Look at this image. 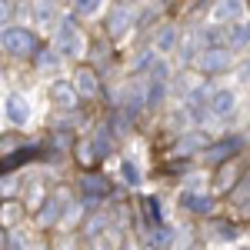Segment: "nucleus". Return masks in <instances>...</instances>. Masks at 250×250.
<instances>
[{
  "label": "nucleus",
  "instance_id": "obj_1",
  "mask_svg": "<svg viewBox=\"0 0 250 250\" xmlns=\"http://www.w3.org/2000/svg\"><path fill=\"white\" fill-rule=\"evenodd\" d=\"M54 50L60 57H83L87 40H83V30L77 27V14H67V17L57 20V27H54Z\"/></svg>",
  "mask_w": 250,
  "mask_h": 250
},
{
  "label": "nucleus",
  "instance_id": "obj_2",
  "mask_svg": "<svg viewBox=\"0 0 250 250\" xmlns=\"http://www.w3.org/2000/svg\"><path fill=\"white\" fill-rule=\"evenodd\" d=\"M0 50L10 54V57H34L40 50V40L30 27L7 23V27H0Z\"/></svg>",
  "mask_w": 250,
  "mask_h": 250
},
{
  "label": "nucleus",
  "instance_id": "obj_3",
  "mask_svg": "<svg viewBox=\"0 0 250 250\" xmlns=\"http://www.w3.org/2000/svg\"><path fill=\"white\" fill-rule=\"evenodd\" d=\"M104 27H107V34H110L114 40H120L130 27H137L134 7H130V3H114V7L107 10V23H104Z\"/></svg>",
  "mask_w": 250,
  "mask_h": 250
},
{
  "label": "nucleus",
  "instance_id": "obj_4",
  "mask_svg": "<svg viewBox=\"0 0 250 250\" xmlns=\"http://www.w3.org/2000/svg\"><path fill=\"white\" fill-rule=\"evenodd\" d=\"M197 67H200V74H227L233 67V57L227 47H210V50H200L197 54Z\"/></svg>",
  "mask_w": 250,
  "mask_h": 250
},
{
  "label": "nucleus",
  "instance_id": "obj_5",
  "mask_svg": "<svg viewBox=\"0 0 250 250\" xmlns=\"http://www.w3.org/2000/svg\"><path fill=\"white\" fill-rule=\"evenodd\" d=\"M240 150H244V140H240V137H227V140H217V144H210V147H204L200 157H204L210 167H220L224 160H233Z\"/></svg>",
  "mask_w": 250,
  "mask_h": 250
},
{
  "label": "nucleus",
  "instance_id": "obj_6",
  "mask_svg": "<svg viewBox=\"0 0 250 250\" xmlns=\"http://www.w3.org/2000/svg\"><path fill=\"white\" fill-rule=\"evenodd\" d=\"M3 117H7L14 127H27V120L34 117V107H30V100H27L23 94L14 90V94L3 97Z\"/></svg>",
  "mask_w": 250,
  "mask_h": 250
},
{
  "label": "nucleus",
  "instance_id": "obj_7",
  "mask_svg": "<svg viewBox=\"0 0 250 250\" xmlns=\"http://www.w3.org/2000/svg\"><path fill=\"white\" fill-rule=\"evenodd\" d=\"M120 107H124V114L134 120L140 110H147V83L144 80H134V83H127L124 87V100H120Z\"/></svg>",
  "mask_w": 250,
  "mask_h": 250
},
{
  "label": "nucleus",
  "instance_id": "obj_8",
  "mask_svg": "<svg viewBox=\"0 0 250 250\" xmlns=\"http://www.w3.org/2000/svg\"><path fill=\"white\" fill-rule=\"evenodd\" d=\"M233 110H237V94L227 90V87H224V90H213V94L207 97V104H204V114L217 117V120H220V117H230Z\"/></svg>",
  "mask_w": 250,
  "mask_h": 250
},
{
  "label": "nucleus",
  "instance_id": "obj_9",
  "mask_svg": "<svg viewBox=\"0 0 250 250\" xmlns=\"http://www.w3.org/2000/svg\"><path fill=\"white\" fill-rule=\"evenodd\" d=\"M247 0H213L210 7V23H237L244 17Z\"/></svg>",
  "mask_w": 250,
  "mask_h": 250
},
{
  "label": "nucleus",
  "instance_id": "obj_10",
  "mask_svg": "<svg viewBox=\"0 0 250 250\" xmlns=\"http://www.w3.org/2000/svg\"><path fill=\"white\" fill-rule=\"evenodd\" d=\"M180 210L197 213V217H210L213 213V197L204 190H184L180 193Z\"/></svg>",
  "mask_w": 250,
  "mask_h": 250
},
{
  "label": "nucleus",
  "instance_id": "obj_11",
  "mask_svg": "<svg viewBox=\"0 0 250 250\" xmlns=\"http://www.w3.org/2000/svg\"><path fill=\"white\" fill-rule=\"evenodd\" d=\"M50 100H54V107H57V110H77L80 94L74 90V83H70V80H57V83L50 87Z\"/></svg>",
  "mask_w": 250,
  "mask_h": 250
},
{
  "label": "nucleus",
  "instance_id": "obj_12",
  "mask_svg": "<svg viewBox=\"0 0 250 250\" xmlns=\"http://www.w3.org/2000/svg\"><path fill=\"white\" fill-rule=\"evenodd\" d=\"M80 193L87 200H104V197H110V180L104 173H83L80 177Z\"/></svg>",
  "mask_w": 250,
  "mask_h": 250
},
{
  "label": "nucleus",
  "instance_id": "obj_13",
  "mask_svg": "<svg viewBox=\"0 0 250 250\" xmlns=\"http://www.w3.org/2000/svg\"><path fill=\"white\" fill-rule=\"evenodd\" d=\"M237 180H240V160H237V157H233V160H224V164L213 170V187H217V190H233Z\"/></svg>",
  "mask_w": 250,
  "mask_h": 250
},
{
  "label": "nucleus",
  "instance_id": "obj_14",
  "mask_svg": "<svg viewBox=\"0 0 250 250\" xmlns=\"http://www.w3.org/2000/svg\"><path fill=\"white\" fill-rule=\"evenodd\" d=\"M224 43L227 50H247L250 47V20H237L224 30Z\"/></svg>",
  "mask_w": 250,
  "mask_h": 250
},
{
  "label": "nucleus",
  "instance_id": "obj_15",
  "mask_svg": "<svg viewBox=\"0 0 250 250\" xmlns=\"http://www.w3.org/2000/svg\"><path fill=\"white\" fill-rule=\"evenodd\" d=\"M63 213H67V197L57 193V197H50L47 204H43V210H40V227H54V224H63Z\"/></svg>",
  "mask_w": 250,
  "mask_h": 250
},
{
  "label": "nucleus",
  "instance_id": "obj_16",
  "mask_svg": "<svg viewBox=\"0 0 250 250\" xmlns=\"http://www.w3.org/2000/svg\"><path fill=\"white\" fill-rule=\"evenodd\" d=\"M74 90L80 97H97L100 94V83H97V70L94 67H77V74H74Z\"/></svg>",
  "mask_w": 250,
  "mask_h": 250
},
{
  "label": "nucleus",
  "instance_id": "obj_17",
  "mask_svg": "<svg viewBox=\"0 0 250 250\" xmlns=\"http://www.w3.org/2000/svg\"><path fill=\"white\" fill-rule=\"evenodd\" d=\"M177 43H180V34H177V27H173V23H164V27H157L154 47L160 50V54H170Z\"/></svg>",
  "mask_w": 250,
  "mask_h": 250
},
{
  "label": "nucleus",
  "instance_id": "obj_18",
  "mask_svg": "<svg viewBox=\"0 0 250 250\" xmlns=\"http://www.w3.org/2000/svg\"><path fill=\"white\" fill-rule=\"evenodd\" d=\"M34 20H37V27H54L57 23V0H34Z\"/></svg>",
  "mask_w": 250,
  "mask_h": 250
},
{
  "label": "nucleus",
  "instance_id": "obj_19",
  "mask_svg": "<svg viewBox=\"0 0 250 250\" xmlns=\"http://www.w3.org/2000/svg\"><path fill=\"white\" fill-rule=\"evenodd\" d=\"M233 204H237V207H244V210H250V170L244 173V177H240V180H237V187H233Z\"/></svg>",
  "mask_w": 250,
  "mask_h": 250
},
{
  "label": "nucleus",
  "instance_id": "obj_20",
  "mask_svg": "<svg viewBox=\"0 0 250 250\" xmlns=\"http://www.w3.org/2000/svg\"><path fill=\"white\" fill-rule=\"evenodd\" d=\"M94 147H97V154H100V157H107L110 150H114V130H110V124H104V127L97 130Z\"/></svg>",
  "mask_w": 250,
  "mask_h": 250
},
{
  "label": "nucleus",
  "instance_id": "obj_21",
  "mask_svg": "<svg viewBox=\"0 0 250 250\" xmlns=\"http://www.w3.org/2000/svg\"><path fill=\"white\" fill-rule=\"evenodd\" d=\"M120 173H124V180H127L130 187H140V184H144V173H140V167L134 164V157H124V160H120Z\"/></svg>",
  "mask_w": 250,
  "mask_h": 250
},
{
  "label": "nucleus",
  "instance_id": "obj_22",
  "mask_svg": "<svg viewBox=\"0 0 250 250\" xmlns=\"http://www.w3.org/2000/svg\"><path fill=\"white\" fill-rule=\"evenodd\" d=\"M177 150H187V154H200L204 150V140H200V130H184V137L177 140Z\"/></svg>",
  "mask_w": 250,
  "mask_h": 250
},
{
  "label": "nucleus",
  "instance_id": "obj_23",
  "mask_svg": "<svg viewBox=\"0 0 250 250\" xmlns=\"http://www.w3.org/2000/svg\"><path fill=\"white\" fill-rule=\"evenodd\" d=\"M144 210H147V220H150L154 227L164 224V204H160L157 197H147V200H144Z\"/></svg>",
  "mask_w": 250,
  "mask_h": 250
},
{
  "label": "nucleus",
  "instance_id": "obj_24",
  "mask_svg": "<svg viewBox=\"0 0 250 250\" xmlns=\"http://www.w3.org/2000/svg\"><path fill=\"white\" fill-rule=\"evenodd\" d=\"M210 233L220 240V244H230V240H237V227H233V224H224V220H213Z\"/></svg>",
  "mask_w": 250,
  "mask_h": 250
},
{
  "label": "nucleus",
  "instance_id": "obj_25",
  "mask_svg": "<svg viewBox=\"0 0 250 250\" xmlns=\"http://www.w3.org/2000/svg\"><path fill=\"white\" fill-rule=\"evenodd\" d=\"M34 60H37L40 70H57V67H60V54H57V50H37Z\"/></svg>",
  "mask_w": 250,
  "mask_h": 250
},
{
  "label": "nucleus",
  "instance_id": "obj_26",
  "mask_svg": "<svg viewBox=\"0 0 250 250\" xmlns=\"http://www.w3.org/2000/svg\"><path fill=\"white\" fill-rule=\"evenodd\" d=\"M173 237H177V233H173V227L160 224V227L154 230V247H160V250H170V247H173Z\"/></svg>",
  "mask_w": 250,
  "mask_h": 250
},
{
  "label": "nucleus",
  "instance_id": "obj_27",
  "mask_svg": "<svg viewBox=\"0 0 250 250\" xmlns=\"http://www.w3.org/2000/svg\"><path fill=\"white\" fill-rule=\"evenodd\" d=\"M77 157H83V160H80L83 167H94L97 160H100V154H97V147H94V140H83V144H77Z\"/></svg>",
  "mask_w": 250,
  "mask_h": 250
},
{
  "label": "nucleus",
  "instance_id": "obj_28",
  "mask_svg": "<svg viewBox=\"0 0 250 250\" xmlns=\"http://www.w3.org/2000/svg\"><path fill=\"white\" fill-rule=\"evenodd\" d=\"M150 83H170V67H167V60H154V63H150Z\"/></svg>",
  "mask_w": 250,
  "mask_h": 250
},
{
  "label": "nucleus",
  "instance_id": "obj_29",
  "mask_svg": "<svg viewBox=\"0 0 250 250\" xmlns=\"http://www.w3.org/2000/svg\"><path fill=\"white\" fill-rule=\"evenodd\" d=\"M177 47H180V60H197V54H200L197 34H193V37H184L180 43H177Z\"/></svg>",
  "mask_w": 250,
  "mask_h": 250
},
{
  "label": "nucleus",
  "instance_id": "obj_30",
  "mask_svg": "<svg viewBox=\"0 0 250 250\" xmlns=\"http://www.w3.org/2000/svg\"><path fill=\"white\" fill-rule=\"evenodd\" d=\"M100 7H104V0H74V14H77V17H90Z\"/></svg>",
  "mask_w": 250,
  "mask_h": 250
},
{
  "label": "nucleus",
  "instance_id": "obj_31",
  "mask_svg": "<svg viewBox=\"0 0 250 250\" xmlns=\"http://www.w3.org/2000/svg\"><path fill=\"white\" fill-rule=\"evenodd\" d=\"M107 224H110V217H107V213H97L94 220H90V224L83 227V237H87V240H94V237H97V233H100V230H104Z\"/></svg>",
  "mask_w": 250,
  "mask_h": 250
},
{
  "label": "nucleus",
  "instance_id": "obj_32",
  "mask_svg": "<svg viewBox=\"0 0 250 250\" xmlns=\"http://www.w3.org/2000/svg\"><path fill=\"white\" fill-rule=\"evenodd\" d=\"M154 50H140V57L137 60H130V70H134V74H140V70H150V63H154Z\"/></svg>",
  "mask_w": 250,
  "mask_h": 250
},
{
  "label": "nucleus",
  "instance_id": "obj_33",
  "mask_svg": "<svg viewBox=\"0 0 250 250\" xmlns=\"http://www.w3.org/2000/svg\"><path fill=\"white\" fill-rule=\"evenodd\" d=\"M14 20V0H0V27H7Z\"/></svg>",
  "mask_w": 250,
  "mask_h": 250
},
{
  "label": "nucleus",
  "instance_id": "obj_34",
  "mask_svg": "<svg viewBox=\"0 0 250 250\" xmlns=\"http://www.w3.org/2000/svg\"><path fill=\"white\" fill-rule=\"evenodd\" d=\"M14 193H17V177L10 173V177L0 180V197H14Z\"/></svg>",
  "mask_w": 250,
  "mask_h": 250
},
{
  "label": "nucleus",
  "instance_id": "obj_35",
  "mask_svg": "<svg viewBox=\"0 0 250 250\" xmlns=\"http://www.w3.org/2000/svg\"><path fill=\"white\" fill-rule=\"evenodd\" d=\"M7 250H30V237L14 233V237H10V244H7Z\"/></svg>",
  "mask_w": 250,
  "mask_h": 250
},
{
  "label": "nucleus",
  "instance_id": "obj_36",
  "mask_svg": "<svg viewBox=\"0 0 250 250\" xmlns=\"http://www.w3.org/2000/svg\"><path fill=\"white\" fill-rule=\"evenodd\" d=\"M17 217H20L17 204H7V207H3V220H7V224H17Z\"/></svg>",
  "mask_w": 250,
  "mask_h": 250
},
{
  "label": "nucleus",
  "instance_id": "obj_37",
  "mask_svg": "<svg viewBox=\"0 0 250 250\" xmlns=\"http://www.w3.org/2000/svg\"><path fill=\"white\" fill-rule=\"evenodd\" d=\"M237 77L244 80V83H250V60H244V63H240V70H237Z\"/></svg>",
  "mask_w": 250,
  "mask_h": 250
},
{
  "label": "nucleus",
  "instance_id": "obj_38",
  "mask_svg": "<svg viewBox=\"0 0 250 250\" xmlns=\"http://www.w3.org/2000/svg\"><path fill=\"white\" fill-rule=\"evenodd\" d=\"M0 250H7V233L0 230Z\"/></svg>",
  "mask_w": 250,
  "mask_h": 250
},
{
  "label": "nucleus",
  "instance_id": "obj_39",
  "mask_svg": "<svg viewBox=\"0 0 250 250\" xmlns=\"http://www.w3.org/2000/svg\"><path fill=\"white\" fill-rule=\"evenodd\" d=\"M147 250H160V247H154V244H150V247H147Z\"/></svg>",
  "mask_w": 250,
  "mask_h": 250
},
{
  "label": "nucleus",
  "instance_id": "obj_40",
  "mask_svg": "<svg viewBox=\"0 0 250 250\" xmlns=\"http://www.w3.org/2000/svg\"><path fill=\"white\" fill-rule=\"evenodd\" d=\"M120 250H130V247H120Z\"/></svg>",
  "mask_w": 250,
  "mask_h": 250
}]
</instances>
